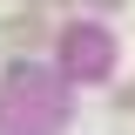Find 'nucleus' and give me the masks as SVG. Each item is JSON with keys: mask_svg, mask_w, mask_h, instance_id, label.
<instances>
[{"mask_svg": "<svg viewBox=\"0 0 135 135\" xmlns=\"http://www.w3.org/2000/svg\"><path fill=\"white\" fill-rule=\"evenodd\" d=\"M101 7H115V0H101Z\"/></svg>", "mask_w": 135, "mask_h": 135, "instance_id": "f257e3e1", "label": "nucleus"}]
</instances>
